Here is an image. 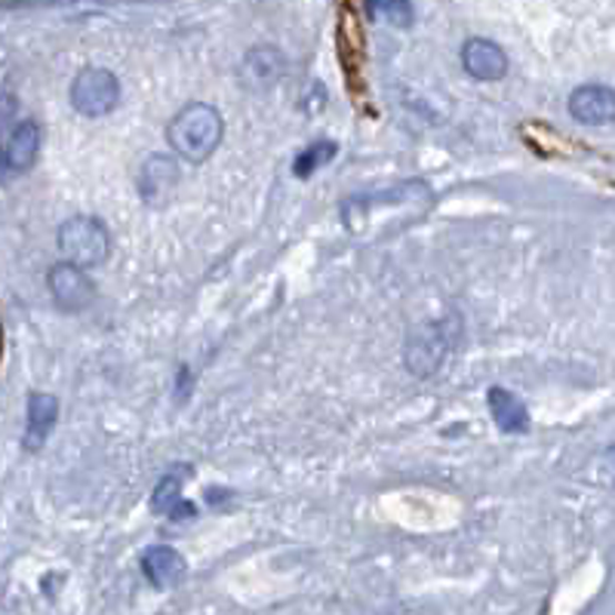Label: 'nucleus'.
Segmentation results:
<instances>
[{"instance_id": "f257e3e1", "label": "nucleus", "mask_w": 615, "mask_h": 615, "mask_svg": "<svg viewBox=\"0 0 615 615\" xmlns=\"http://www.w3.org/2000/svg\"><path fill=\"white\" fill-rule=\"evenodd\" d=\"M225 133L222 114L213 105L203 102H191L179 114H175L170 127H167V139L179 158H185L188 163H203L213 154Z\"/></svg>"}, {"instance_id": "f03ea898", "label": "nucleus", "mask_w": 615, "mask_h": 615, "mask_svg": "<svg viewBox=\"0 0 615 615\" xmlns=\"http://www.w3.org/2000/svg\"><path fill=\"white\" fill-rule=\"evenodd\" d=\"M59 250L65 255V262H74L81 268L102 265L111 253V234L99 219L90 215H74L65 225L59 228Z\"/></svg>"}, {"instance_id": "7ed1b4c3", "label": "nucleus", "mask_w": 615, "mask_h": 615, "mask_svg": "<svg viewBox=\"0 0 615 615\" xmlns=\"http://www.w3.org/2000/svg\"><path fill=\"white\" fill-rule=\"evenodd\" d=\"M121 102V83L108 68H83L71 83V105L83 118H102Z\"/></svg>"}, {"instance_id": "20e7f679", "label": "nucleus", "mask_w": 615, "mask_h": 615, "mask_svg": "<svg viewBox=\"0 0 615 615\" xmlns=\"http://www.w3.org/2000/svg\"><path fill=\"white\" fill-rule=\"evenodd\" d=\"M47 283H50L56 305L62 311H83L93 302V283L83 274V268L74 265V262H59V265L50 268Z\"/></svg>"}, {"instance_id": "39448f33", "label": "nucleus", "mask_w": 615, "mask_h": 615, "mask_svg": "<svg viewBox=\"0 0 615 615\" xmlns=\"http://www.w3.org/2000/svg\"><path fill=\"white\" fill-rule=\"evenodd\" d=\"M569 114L578 123L603 127L615 121V93L603 83H585L569 95Z\"/></svg>"}, {"instance_id": "423d86ee", "label": "nucleus", "mask_w": 615, "mask_h": 615, "mask_svg": "<svg viewBox=\"0 0 615 615\" xmlns=\"http://www.w3.org/2000/svg\"><path fill=\"white\" fill-rule=\"evenodd\" d=\"M462 65L474 81H502L508 74V56L498 43L486 38H471L462 47Z\"/></svg>"}, {"instance_id": "0eeeda50", "label": "nucleus", "mask_w": 615, "mask_h": 615, "mask_svg": "<svg viewBox=\"0 0 615 615\" xmlns=\"http://www.w3.org/2000/svg\"><path fill=\"white\" fill-rule=\"evenodd\" d=\"M142 573L154 585V588H175L185 582V557L175 548H167V545H154L142 554Z\"/></svg>"}, {"instance_id": "6e6552de", "label": "nucleus", "mask_w": 615, "mask_h": 615, "mask_svg": "<svg viewBox=\"0 0 615 615\" xmlns=\"http://www.w3.org/2000/svg\"><path fill=\"white\" fill-rule=\"evenodd\" d=\"M38 151H41V127L34 121L16 123V130L3 148V163L13 173H28L38 163Z\"/></svg>"}, {"instance_id": "1a4fd4ad", "label": "nucleus", "mask_w": 615, "mask_h": 615, "mask_svg": "<svg viewBox=\"0 0 615 615\" xmlns=\"http://www.w3.org/2000/svg\"><path fill=\"white\" fill-rule=\"evenodd\" d=\"M56 419H59V403L53 394H31L28 397V425H26V450L38 453L47 437L53 434Z\"/></svg>"}, {"instance_id": "9d476101", "label": "nucleus", "mask_w": 615, "mask_h": 615, "mask_svg": "<svg viewBox=\"0 0 615 615\" xmlns=\"http://www.w3.org/2000/svg\"><path fill=\"white\" fill-rule=\"evenodd\" d=\"M486 403H490L493 422L505 434H526L530 431V413H526V406L517 394H511L505 389H490Z\"/></svg>"}, {"instance_id": "9b49d317", "label": "nucleus", "mask_w": 615, "mask_h": 615, "mask_svg": "<svg viewBox=\"0 0 615 615\" xmlns=\"http://www.w3.org/2000/svg\"><path fill=\"white\" fill-rule=\"evenodd\" d=\"M179 182V167L170 158H151L139 175V191L148 203H163Z\"/></svg>"}, {"instance_id": "f8f14e48", "label": "nucleus", "mask_w": 615, "mask_h": 615, "mask_svg": "<svg viewBox=\"0 0 615 615\" xmlns=\"http://www.w3.org/2000/svg\"><path fill=\"white\" fill-rule=\"evenodd\" d=\"M179 486H182V474H167L161 481V486L154 490V511L158 514H167L173 521H182V517H191L194 508L179 498Z\"/></svg>"}, {"instance_id": "ddd939ff", "label": "nucleus", "mask_w": 615, "mask_h": 615, "mask_svg": "<svg viewBox=\"0 0 615 615\" xmlns=\"http://www.w3.org/2000/svg\"><path fill=\"white\" fill-rule=\"evenodd\" d=\"M370 16L394 28L413 26V0H366Z\"/></svg>"}, {"instance_id": "4468645a", "label": "nucleus", "mask_w": 615, "mask_h": 615, "mask_svg": "<svg viewBox=\"0 0 615 615\" xmlns=\"http://www.w3.org/2000/svg\"><path fill=\"white\" fill-rule=\"evenodd\" d=\"M335 151H339V148H335L333 142H317V145L305 148V151H302V154L293 161V173L299 175V179L314 175L321 167H326V163L333 161Z\"/></svg>"}]
</instances>
